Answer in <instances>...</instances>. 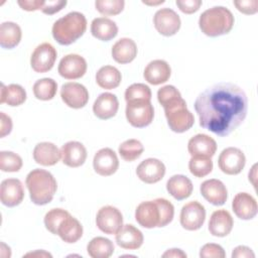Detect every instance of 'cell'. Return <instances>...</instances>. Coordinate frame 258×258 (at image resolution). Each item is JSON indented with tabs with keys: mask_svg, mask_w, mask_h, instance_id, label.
<instances>
[{
	"mask_svg": "<svg viewBox=\"0 0 258 258\" xmlns=\"http://www.w3.org/2000/svg\"><path fill=\"white\" fill-rule=\"evenodd\" d=\"M169 128L176 133H182L190 129L195 123V117L187 110L185 101L179 97L163 106Z\"/></svg>",
	"mask_w": 258,
	"mask_h": 258,
	"instance_id": "8992f818",
	"label": "cell"
},
{
	"mask_svg": "<svg viewBox=\"0 0 258 258\" xmlns=\"http://www.w3.org/2000/svg\"><path fill=\"white\" fill-rule=\"evenodd\" d=\"M0 120H1V133L0 136L1 137H5L6 135L10 134L11 130H12V120L10 118V116L6 115L4 112L0 113Z\"/></svg>",
	"mask_w": 258,
	"mask_h": 258,
	"instance_id": "c3c4849f",
	"label": "cell"
},
{
	"mask_svg": "<svg viewBox=\"0 0 258 258\" xmlns=\"http://www.w3.org/2000/svg\"><path fill=\"white\" fill-rule=\"evenodd\" d=\"M174 207L163 198L139 204L135 210V220L146 229L167 226L173 219Z\"/></svg>",
	"mask_w": 258,
	"mask_h": 258,
	"instance_id": "7a4b0ae2",
	"label": "cell"
},
{
	"mask_svg": "<svg viewBox=\"0 0 258 258\" xmlns=\"http://www.w3.org/2000/svg\"><path fill=\"white\" fill-rule=\"evenodd\" d=\"M126 119L135 128H144L151 124L154 118V109L150 101L132 100L126 102Z\"/></svg>",
	"mask_w": 258,
	"mask_h": 258,
	"instance_id": "52a82bcc",
	"label": "cell"
},
{
	"mask_svg": "<svg viewBox=\"0 0 258 258\" xmlns=\"http://www.w3.org/2000/svg\"><path fill=\"white\" fill-rule=\"evenodd\" d=\"M142 3H144V4H146V5H159V4H162V3H164V1L163 0H161V1H157V2H150V1H142Z\"/></svg>",
	"mask_w": 258,
	"mask_h": 258,
	"instance_id": "db71d44e",
	"label": "cell"
},
{
	"mask_svg": "<svg viewBox=\"0 0 258 258\" xmlns=\"http://www.w3.org/2000/svg\"><path fill=\"white\" fill-rule=\"evenodd\" d=\"M94 170L102 176L114 174L119 167L117 154L111 148H102L96 152L93 159Z\"/></svg>",
	"mask_w": 258,
	"mask_h": 258,
	"instance_id": "e0dca14e",
	"label": "cell"
},
{
	"mask_svg": "<svg viewBox=\"0 0 258 258\" xmlns=\"http://www.w3.org/2000/svg\"><path fill=\"white\" fill-rule=\"evenodd\" d=\"M155 29L163 36H172L180 28L181 21L178 14L170 8H161L153 16Z\"/></svg>",
	"mask_w": 258,
	"mask_h": 258,
	"instance_id": "7c38bea8",
	"label": "cell"
},
{
	"mask_svg": "<svg viewBox=\"0 0 258 258\" xmlns=\"http://www.w3.org/2000/svg\"><path fill=\"white\" fill-rule=\"evenodd\" d=\"M124 0H97L95 7L98 12L105 16L118 15L124 9Z\"/></svg>",
	"mask_w": 258,
	"mask_h": 258,
	"instance_id": "ab89813d",
	"label": "cell"
},
{
	"mask_svg": "<svg viewBox=\"0 0 258 258\" xmlns=\"http://www.w3.org/2000/svg\"><path fill=\"white\" fill-rule=\"evenodd\" d=\"M61 160L69 167H79L87 159V149L79 141H69L60 148Z\"/></svg>",
	"mask_w": 258,
	"mask_h": 258,
	"instance_id": "ffe728a7",
	"label": "cell"
},
{
	"mask_svg": "<svg viewBox=\"0 0 258 258\" xmlns=\"http://www.w3.org/2000/svg\"><path fill=\"white\" fill-rule=\"evenodd\" d=\"M166 189L171 197L177 201L187 199L192 190L194 185L191 180L183 174H175L169 177L166 182Z\"/></svg>",
	"mask_w": 258,
	"mask_h": 258,
	"instance_id": "83f0119b",
	"label": "cell"
},
{
	"mask_svg": "<svg viewBox=\"0 0 258 258\" xmlns=\"http://www.w3.org/2000/svg\"><path fill=\"white\" fill-rule=\"evenodd\" d=\"M22 167V158L12 151L0 152V169L4 172H17Z\"/></svg>",
	"mask_w": 258,
	"mask_h": 258,
	"instance_id": "74e56055",
	"label": "cell"
},
{
	"mask_svg": "<svg viewBox=\"0 0 258 258\" xmlns=\"http://www.w3.org/2000/svg\"><path fill=\"white\" fill-rule=\"evenodd\" d=\"M234 21V16L228 8L215 6L201 14L199 26L204 34L216 37L229 33L233 28Z\"/></svg>",
	"mask_w": 258,
	"mask_h": 258,
	"instance_id": "5b68a950",
	"label": "cell"
},
{
	"mask_svg": "<svg viewBox=\"0 0 258 258\" xmlns=\"http://www.w3.org/2000/svg\"><path fill=\"white\" fill-rule=\"evenodd\" d=\"M195 110L200 125L214 134L225 137L245 120L248 99L239 86L223 82L207 88L196 99Z\"/></svg>",
	"mask_w": 258,
	"mask_h": 258,
	"instance_id": "6da1fadb",
	"label": "cell"
},
{
	"mask_svg": "<svg viewBox=\"0 0 258 258\" xmlns=\"http://www.w3.org/2000/svg\"><path fill=\"white\" fill-rule=\"evenodd\" d=\"M87 61L80 54L71 53L64 55L57 67L60 77L67 80H77L82 78L87 72Z\"/></svg>",
	"mask_w": 258,
	"mask_h": 258,
	"instance_id": "5bb4252c",
	"label": "cell"
},
{
	"mask_svg": "<svg viewBox=\"0 0 258 258\" xmlns=\"http://www.w3.org/2000/svg\"><path fill=\"white\" fill-rule=\"evenodd\" d=\"M67 5V1L64 0H48L44 2L43 7L41 8V12L47 15H52L56 12H59Z\"/></svg>",
	"mask_w": 258,
	"mask_h": 258,
	"instance_id": "bcb514c9",
	"label": "cell"
},
{
	"mask_svg": "<svg viewBox=\"0 0 258 258\" xmlns=\"http://www.w3.org/2000/svg\"><path fill=\"white\" fill-rule=\"evenodd\" d=\"M136 174L145 183H156L163 178L165 165L157 158H147L139 163L136 168Z\"/></svg>",
	"mask_w": 258,
	"mask_h": 258,
	"instance_id": "9a60e30c",
	"label": "cell"
},
{
	"mask_svg": "<svg viewBox=\"0 0 258 258\" xmlns=\"http://www.w3.org/2000/svg\"><path fill=\"white\" fill-rule=\"evenodd\" d=\"M24 199L22 182L17 178H6L0 185V201L8 207L13 208L21 204Z\"/></svg>",
	"mask_w": 258,
	"mask_h": 258,
	"instance_id": "2e32d148",
	"label": "cell"
},
{
	"mask_svg": "<svg viewBox=\"0 0 258 258\" xmlns=\"http://www.w3.org/2000/svg\"><path fill=\"white\" fill-rule=\"evenodd\" d=\"M171 75V69L167 61L163 59H154L150 61L143 73L145 81L153 86L163 84L168 81Z\"/></svg>",
	"mask_w": 258,
	"mask_h": 258,
	"instance_id": "7402d4cb",
	"label": "cell"
},
{
	"mask_svg": "<svg viewBox=\"0 0 258 258\" xmlns=\"http://www.w3.org/2000/svg\"><path fill=\"white\" fill-rule=\"evenodd\" d=\"M162 257H168V258H171V257H175V258H185L186 257V254L180 250V249H169L167 250L166 252H164L162 254Z\"/></svg>",
	"mask_w": 258,
	"mask_h": 258,
	"instance_id": "f907efd6",
	"label": "cell"
},
{
	"mask_svg": "<svg viewBox=\"0 0 258 258\" xmlns=\"http://www.w3.org/2000/svg\"><path fill=\"white\" fill-rule=\"evenodd\" d=\"M119 109V101L112 93H102L94 102L93 112L101 120L114 117Z\"/></svg>",
	"mask_w": 258,
	"mask_h": 258,
	"instance_id": "603a6c76",
	"label": "cell"
},
{
	"mask_svg": "<svg viewBox=\"0 0 258 258\" xmlns=\"http://www.w3.org/2000/svg\"><path fill=\"white\" fill-rule=\"evenodd\" d=\"M57 56L56 49L49 42H43L36 46L30 57V66L35 73L50 71Z\"/></svg>",
	"mask_w": 258,
	"mask_h": 258,
	"instance_id": "9c48e42d",
	"label": "cell"
},
{
	"mask_svg": "<svg viewBox=\"0 0 258 258\" xmlns=\"http://www.w3.org/2000/svg\"><path fill=\"white\" fill-rule=\"evenodd\" d=\"M233 3L240 12L247 15L255 14L258 11V0H240Z\"/></svg>",
	"mask_w": 258,
	"mask_h": 258,
	"instance_id": "ee69618b",
	"label": "cell"
},
{
	"mask_svg": "<svg viewBox=\"0 0 258 258\" xmlns=\"http://www.w3.org/2000/svg\"><path fill=\"white\" fill-rule=\"evenodd\" d=\"M246 164L244 152L237 147H228L224 149L218 158L219 168L226 174H239Z\"/></svg>",
	"mask_w": 258,
	"mask_h": 258,
	"instance_id": "ba28073f",
	"label": "cell"
},
{
	"mask_svg": "<svg viewBox=\"0 0 258 258\" xmlns=\"http://www.w3.org/2000/svg\"><path fill=\"white\" fill-rule=\"evenodd\" d=\"M234 214L241 220H252L258 212V206L255 198L248 192L237 194L232 202Z\"/></svg>",
	"mask_w": 258,
	"mask_h": 258,
	"instance_id": "d6986e66",
	"label": "cell"
},
{
	"mask_svg": "<svg viewBox=\"0 0 258 258\" xmlns=\"http://www.w3.org/2000/svg\"><path fill=\"white\" fill-rule=\"evenodd\" d=\"M144 151L142 143L137 139H128L119 145L118 152L121 158L125 161L131 162L141 156Z\"/></svg>",
	"mask_w": 258,
	"mask_h": 258,
	"instance_id": "d590c367",
	"label": "cell"
},
{
	"mask_svg": "<svg viewBox=\"0 0 258 258\" xmlns=\"http://www.w3.org/2000/svg\"><path fill=\"white\" fill-rule=\"evenodd\" d=\"M30 200L37 206H44L50 203L57 189V183L53 175L40 168L31 170L25 179Z\"/></svg>",
	"mask_w": 258,
	"mask_h": 258,
	"instance_id": "3957f363",
	"label": "cell"
},
{
	"mask_svg": "<svg viewBox=\"0 0 258 258\" xmlns=\"http://www.w3.org/2000/svg\"><path fill=\"white\" fill-rule=\"evenodd\" d=\"M91 33L99 40L109 41L118 34V26L110 18L97 17L91 23Z\"/></svg>",
	"mask_w": 258,
	"mask_h": 258,
	"instance_id": "f546056e",
	"label": "cell"
},
{
	"mask_svg": "<svg viewBox=\"0 0 258 258\" xmlns=\"http://www.w3.org/2000/svg\"><path fill=\"white\" fill-rule=\"evenodd\" d=\"M114 250L113 242L105 237H95L87 245V252L92 258H109Z\"/></svg>",
	"mask_w": 258,
	"mask_h": 258,
	"instance_id": "836d02e7",
	"label": "cell"
},
{
	"mask_svg": "<svg viewBox=\"0 0 258 258\" xmlns=\"http://www.w3.org/2000/svg\"><path fill=\"white\" fill-rule=\"evenodd\" d=\"M200 190L204 199L214 206H222L228 199L226 185L216 178L205 180L201 184Z\"/></svg>",
	"mask_w": 258,
	"mask_h": 258,
	"instance_id": "ac0fdd59",
	"label": "cell"
},
{
	"mask_svg": "<svg viewBox=\"0 0 258 258\" xmlns=\"http://www.w3.org/2000/svg\"><path fill=\"white\" fill-rule=\"evenodd\" d=\"M175 4L181 12L185 14H192L200 9L203 2L201 0H176Z\"/></svg>",
	"mask_w": 258,
	"mask_h": 258,
	"instance_id": "f6af8a7d",
	"label": "cell"
},
{
	"mask_svg": "<svg viewBox=\"0 0 258 258\" xmlns=\"http://www.w3.org/2000/svg\"><path fill=\"white\" fill-rule=\"evenodd\" d=\"M96 225L103 233L113 235L123 226V216L117 208L113 206H105L97 213Z\"/></svg>",
	"mask_w": 258,
	"mask_h": 258,
	"instance_id": "30bf717a",
	"label": "cell"
},
{
	"mask_svg": "<svg viewBox=\"0 0 258 258\" xmlns=\"http://www.w3.org/2000/svg\"><path fill=\"white\" fill-rule=\"evenodd\" d=\"M22 32L20 26L12 21H6L0 25V45L11 49L17 46L21 40Z\"/></svg>",
	"mask_w": 258,
	"mask_h": 258,
	"instance_id": "4dcf8cb0",
	"label": "cell"
},
{
	"mask_svg": "<svg viewBox=\"0 0 258 258\" xmlns=\"http://www.w3.org/2000/svg\"><path fill=\"white\" fill-rule=\"evenodd\" d=\"M26 101V91L18 84H11L5 86L1 84V98L0 103H6L8 106L17 107Z\"/></svg>",
	"mask_w": 258,
	"mask_h": 258,
	"instance_id": "d6a6232c",
	"label": "cell"
},
{
	"mask_svg": "<svg viewBox=\"0 0 258 258\" xmlns=\"http://www.w3.org/2000/svg\"><path fill=\"white\" fill-rule=\"evenodd\" d=\"M179 97H181L180 92L171 85L164 86L157 91V100L162 107Z\"/></svg>",
	"mask_w": 258,
	"mask_h": 258,
	"instance_id": "b9f144b4",
	"label": "cell"
},
{
	"mask_svg": "<svg viewBox=\"0 0 258 258\" xmlns=\"http://www.w3.org/2000/svg\"><path fill=\"white\" fill-rule=\"evenodd\" d=\"M61 158L60 150L51 142L37 143L33 149V159L43 166H52Z\"/></svg>",
	"mask_w": 258,
	"mask_h": 258,
	"instance_id": "484cf974",
	"label": "cell"
},
{
	"mask_svg": "<svg viewBox=\"0 0 258 258\" xmlns=\"http://www.w3.org/2000/svg\"><path fill=\"white\" fill-rule=\"evenodd\" d=\"M122 81L120 71L113 66H104L99 69L96 74V82L98 86L105 90L117 88Z\"/></svg>",
	"mask_w": 258,
	"mask_h": 258,
	"instance_id": "1f68e13d",
	"label": "cell"
},
{
	"mask_svg": "<svg viewBox=\"0 0 258 258\" xmlns=\"http://www.w3.org/2000/svg\"><path fill=\"white\" fill-rule=\"evenodd\" d=\"M201 258H225L226 252L219 244L208 243L205 244L200 250Z\"/></svg>",
	"mask_w": 258,
	"mask_h": 258,
	"instance_id": "7bdbcfd3",
	"label": "cell"
},
{
	"mask_svg": "<svg viewBox=\"0 0 258 258\" xmlns=\"http://www.w3.org/2000/svg\"><path fill=\"white\" fill-rule=\"evenodd\" d=\"M60 97L62 102L73 109L85 107L89 101V92L87 88L76 82H69L61 86Z\"/></svg>",
	"mask_w": 258,
	"mask_h": 258,
	"instance_id": "4fadbf2b",
	"label": "cell"
},
{
	"mask_svg": "<svg viewBox=\"0 0 258 258\" xmlns=\"http://www.w3.org/2000/svg\"><path fill=\"white\" fill-rule=\"evenodd\" d=\"M137 51L138 49L135 41L128 37H123L116 41L111 50L114 60L121 64L129 63L134 60L137 55Z\"/></svg>",
	"mask_w": 258,
	"mask_h": 258,
	"instance_id": "4316f807",
	"label": "cell"
},
{
	"mask_svg": "<svg viewBox=\"0 0 258 258\" xmlns=\"http://www.w3.org/2000/svg\"><path fill=\"white\" fill-rule=\"evenodd\" d=\"M187 150L191 156L211 158L217 151V143L207 134H197L188 140Z\"/></svg>",
	"mask_w": 258,
	"mask_h": 258,
	"instance_id": "cb8c5ba5",
	"label": "cell"
},
{
	"mask_svg": "<svg viewBox=\"0 0 258 258\" xmlns=\"http://www.w3.org/2000/svg\"><path fill=\"white\" fill-rule=\"evenodd\" d=\"M56 235L66 243H76L83 236V226L75 217L69 214L58 226Z\"/></svg>",
	"mask_w": 258,
	"mask_h": 258,
	"instance_id": "f1b7e54d",
	"label": "cell"
},
{
	"mask_svg": "<svg viewBox=\"0 0 258 258\" xmlns=\"http://www.w3.org/2000/svg\"><path fill=\"white\" fill-rule=\"evenodd\" d=\"M188 169L196 177H204L212 172L213 161L210 157L191 156L188 161Z\"/></svg>",
	"mask_w": 258,
	"mask_h": 258,
	"instance_id": "8d00e7d4",
	"label": "cell"
},
{
	"mask_svg": "<svg viewBox=\"0 0 258 258\" xmlns=\"http://www.w3.org/2000/svg\"><path fill=\"white\" fill-rule=\"evenodd\" d=\"M116 243L123 249L135 250L142 246L144 237L142 232L131 224L123 225L115 234Z\"/></svg>",
	"mask_w": 258,
	"mask_h": 258,
	"instance_id": "44dd1931",
	"label": "cell"
},
{
	"mask_svg": "<svg viewBox=\"0 0 258 258\" xmlns=\"http://www.w3.org/2000/svg\"><path fill=\"white\" fill-rule=\"evenodd\" d=\"M234 221L226 210L215 211L209 221V231L215 237H226L233 229Z\"/></svg>",
	"mask_w": 258,
	"mask_h": 258,
	"instance_id": "d4e9b609",
	"label": "cell"
},
{
	"mask_svg": "<svg viewBox=\"0 0 258 258\" xmlns=\"http://www.w3.org/2000/svg\"><path fill=\"white\" fill-rule=\"evenodd\" d=\"M255 254L251 248L247 246H237L232 252V258H254Z\"/></svg>",
	"mask_w": 258,
	"mask_h": 258,
	"instance_id": "681fc988",
	"label": "cell"
},
{
	"mask_svg": "<svg viewBox=\"0 0 258 258\" xmlns=\"http://www.w3.org/2000/svg\"><path fill=\"white\" fill-rule=\"evenodd\" d=\"M25 257H27V256H37V257H51V254H49L48 252H45V251H43V250H41V251H39V250H37V251H35V252H30V253H27V254H25L24 255Z\"/></svg>",
	"mask_w": 258,
	"mask_h": 258,
	"instance_id": "816d5d0a",
	"label": "cell"
},
{
	"mask_svg": "<svg viewBox=\"0 0 258 258\" xmlns=\"http://www.w3.org/2000/svg\"><path fill=\"white\" fill-rule=\"evenodd\" d=\"M125 100L126 102L132 101V100H151V90L150 88L141 83L132 84L129 86L125 91Z\"/></svg>",
	"mask_w": 258,
	"mask_h": 258,
	"instance_id": "60d3db41",
	"label": "cell"
},
{
	"mask_svg": "<svg viewBox=\"0 0 258 258\" xmlns=\"http://www.w3.org/2000/svg\"><path fill=\"white\" fill-rule=\"evenodd\" d=\"M256 167H257V165L254 164L251 171H249V181H251L254 186H256V182L254 180L256 178Z\"/></svg>",
	"mask_w": 258,
	"mask_h": 258,
	"instance_id": "f5cc1de1",
	"label": "cell"
},
{
	"mask_svg": "<svg viewBox=\"0 0 258 258\" xmlns=\"http://www.w3.org/2000/svg\"><path fill=\"white\" fill-rule=\"evenodd\" d=\"M34 97L41 101H49L54 98L57 91V83L50 78L37 80L33 85Z\"/></svg>",
	"mask_w": 258,
	"mask_h": 258,
	"instance_id": "e575fe53",
	"label": "cell"
},
{
	"mask_svg": "<svg viewBox=\"0 0 258 258\" xmlns=\"http://www.w3.org/2000/svg\"><path fill=\"white\" fill-rule=\"evenodd\" d=\"M70 213L63 209H51L49 210L43 219L44 222V226L45 228L51 233L56 235L57 233V228L60 225V223L62 222V220L69 215Z\"/></svg>",
	"mask_w": 258,
	"mask_h": 258,
	"instance_id": "f35d334b",
	"label": "cell"
},
{
	"mask_svg": "<svg viewBox=\"0 0 258 258\" xmlns=\"http://www.w3.org/2000/svg\"><path fill=\"white\" fill-rule=\"evenodd\" d=\"M206 210L205 207L197 202L192 201L185 204L180 211V225L187 231L199 230L205 223Z\"/></svg>",
	"mask_w": 258,
	"mask_h": 258,
	"instance_id": "8fae6325",
	"label": "cell"
},
{
	"mask_svg": "<svg viewBox=\"0 0 258 258\" xmlns=\"http://www.w3.org/2000/svg\"><path fill=\"white\" fill-rule=\"evenodd\" d=\"M87 29V19L85 15L78 11H73L57 19L51 28V33L59 44L70 45L77 41Z\"/></svg>",
	"mask_w": 258,
	"mask_h": 258,
	"instance_id": "277c9868",
	"label": "cell"
},
{
	"mask_svg": "<svg viewBox=\"0 0 258 258\" xmlns=\"http://www.w3.org/2000/svg\"><path fill=\"white\" fill-rule=\"evenodd\" d=\"M43 0H18L17 4L25 11L41 10L44 5Z\"/></svg>",
	"mask_w": 258,
	"mask_h": 258,
	"instance_id": "7dc6e473",
	"label": "cell"
}]
</instances>
